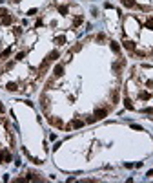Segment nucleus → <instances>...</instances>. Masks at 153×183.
<instances>
[{"mask_svg": "<svg viewBox=\"0 0 153 183\" xmlns=\"http://www.w3.org/2000/svg\"><path fill=\"white\" fill-rule=\"evenodd\" d=\"M108 115V108H99L95 110V119H104Z\"/></svg>", "mask_w": 153, "mask_h": 183, "instance_id": "obj_1", "label": "nucleus"}, {"mask_svg": "<svg viewBox=\"0 0 153 183\" xmlns=\"http://www.w3.org/2000/svg\"><path fill=\"white\" fill-rule=\"evenodd\" d=\"M6 90H7V92H17L18 86H17V82H7V84H6Z\"/></svg>", "mask_w": 153, "mask_h": 183, "instance_id": "obj_2", "label": "nucleus"}, {"mask_svg": "<svg viewBox=\"0 0 153 183\" xmlns=\"http://www.w3.org/2000/svg\"><path fill=\"white\" fill-rule=\"evenodd\" d=\"M0 113H4V106L2 105H0Z\"/></svg>", "mask_w": 153, "mask_h": 183, "instance_id": "obj_4", "label": "nucleus"}, {"mask_svg": "<svg viewBox=\"0 0 153 183\" xmlns=\"http://www.w3.org/2000/svg\"><path fill=\"white\" fill-rule=\"evenodd\" d=\"M62 70H64V68H62V64H58V66H57V68H55V77H60V75H62Z\"/></svg>", "mask_w": 153, "mask_h": 183, "instance_id": "obj_3", "label": "nucleus"}]
</instances>
